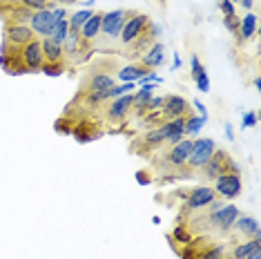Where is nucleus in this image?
Returning <instances> with one entry per match:
<instances>
[{"label":"nucleus","instance_id":"aec40b11","mask_svg":"<svg viewBox=\"0 0 261 259\" xmlns=\"http://www.w3.org/2000/svg\"><path fill=\"white\" fill-rule=\"evenodd\" d=\"M254 32H257V16L254 14H246L243 18L239 20V29H237V36H239L241 43H246V40H250L254 36Z\"/></svg>","mask_w":261,"mask_h":259},{"label":"nucleus","instance_id":"ddd939ff","mask_svg":"<svg viewBox=\"0 0 261 259\" xmlns=\"http://www.w3.org/2000/svg\"><path fill=\"white\" fill-rule=\"evenodd\" d=\"M129 110H132V94H125V96L112 98V103L108 108V114L105 116H108V121L118 123V121H123L129 114Z\"/></svg>","mask_w":261,"mask_h":259},{"label":"nucleus","instance_id":"a211bd4d","mask_svg":"<svg viewBox=\"0 0 261 259\" xmlns=\"http://www.w3.org/2000/svg\"><path fill=\"white\" fill-rule=\"evenodd\" d=\"M147 72H152V69H145L143 65L134 63V65H127V67H121L116 72V76L121 83H136V81H139L141 76H145Z\"/></svg>","mask_w":261,"mask_h":259},{"label":"nucleus","instance_id":"bb28decb","mask_svg":"<svg viewBox=\"0 0 261 259\" xmlns=\"http://www.w3.org/2000/svg\"><path fill=\"white\" fill-rule=\"evenodd\" d=\"M22 7H27L29 11H40V9H54V5L47 0H18Z\"/></svg>","mask_w":261,"mask_h":259},{"label":"nucleus","instance_id":"2f4dec72","mask_svg":"<svg viewBox=\"0 0 261 259\" xmlns=\"http://www.w3.org/2000/svg\"><path fill=\"white\" fill-rule=\"evenodd\" d=\"M136 83H139V87H143V85H150V83H163V81L161 79H159V76H156V72H154V69H152V72H147L145 76H141V79L139 81H136Z\"/></svg>","mask_w":261,"mask_h":259},{"label":"nucleus","instance_id":"f257e3e1","mask_svg":"<svg viewBox=\"0 0 261 259\" xmlns=\"http://www.w3.org/2000/svg\"><path fill=\"white\" fill-rule=\"evenodd\" d=\"M125 18H127V9H112L108 14H103L100 32H98L96 38L105 40V45H103L105 51H108L114 43L121 40V32H123V25H125Z\"/></svg>","mask_w":261,"mask_h":259},{"label":"nucleus","instance_id":"7c9ffc66","mask_svg":"<svg viewBox=\"0 0 261 259\" xmlns=\"http://www.w3.org/2000/svg\"><path fill=\"white\" fill-rule=\"evenodd\" d=\"M257 123H259V119H257V112H246V114H243V119H241V130L254 127Z\"/></svg>","mask_w":261,"mask_h":259},{"label":"nucleus","instance_id":"ea45409f","mask_svg":"<svg viewBox=\"0 0 261 259\" xmlns=\"http://www.w3.org/2000/svg\"><path fill=\"white\" fill-rule=\"evenodd\" d=\"M239 5H241L243 9H252V5H254V3H252V0H239Z\"/></svg>","mask_w":261,"mask_h":259},{"label":"nucleus","instance_id":"0eeeda50","mask_svg":"<svg viewBox=\"0 0 261 259\" xmlns=\"http://www.w3.org/2000/svg\"><path fill=\"white\" fill-rule=\"evenodd\" d=\"M217 199L215 190L210 186H199L194 190L186 192V210L188 213H199V210H205L207 205Z\"/></svg>","mask_w":261,"mask_h":259},{"label":"nucleus","instance_id":"c9c22d12","mask_svg":"<svg viewBox=\"0 0 261 259\" xmlns=\"http://www.w3.org/2000/svg\"><path fill=\"white\" fill-rule=\"evenodd\" d=\"M192 105H194V108H197L199 116H203V119H207V108H205V105L199 101V98H194V101H192Z\"/></svg>","mask_w":261,"mask_h":259},{"label":"nucleus","instance_id":"a19ab883","mask_svg":"<svg viewBox=\"0 0 261 259\" xmlns=\"http://www.w3.org/2000/svg\"><path fill=\"white\" fill-rule=\"evenodd\" d=\"M47 3H61V5H74L79 0H47Z\"/></svg>","mask_w":261,"mask_h":259},{"label":"nucleus","instance_id":"6ab92c4d","mask_svg":"<svg viewBox=\"0 0 261 259\" xmlns=\"http://www.w3.org/2000/svg\"><path fill=\"white\" fill-rule=\"evenodd\" d=\"M100 20H103V14L100 11H94V16L90 20L85 22L81 29H79V34H81V38L83 40H90V43H94V38L98 36V32H100Z\"/></svg>","mask_w":261,"mask_h":259},{"label":"nucleus","instance_id":"9d476101","mask_svg":"<svg viewBox=\"0 0 261 259\" xmlns=\"http://www.w3.org/2000/svg\"><path fill=\"white\" fill-rule=\"evenodd\" d=\"M29 27H32V32L40 38L51 36V32H54V27H56V18H54V14H51V9L34 11L32 20H29Z\"/></svg>","mask_w":261,"mask_h":259},{"label":"nucleus","instance_id":"cd10ccee","mask_svg":"<svg viewBox=\"0 0 261 259\" xmlns=\"http://www.w3.org/2000/svg\"><path fill=\"white\" fill-rule=\"evenodd\" d=\"M194 79V83H197V87H199V92H210V76H207V72L203 69V72H199V74H194L192 76Z\"/></svg>","mask_w":261,"mask_h":259},{"label":"nucleus","instance_id":"f03ea898","mask_svg":"<svg viewBox=\"0 0 261 259\" xmlns=\"http://www.w3.org/2000/svg\"><path fill=\"white\" fill-rule=\"evenodd\" d=\"M201 170H203L205 179H217V176H221V174H241L239 163H234L232 157H230L225 150L212 152V157L207 159V163Z\"/></svg>","mask_w":261,"mask_h":259},{"label":"nucleus","instance_id":"58836bf2","mask_svg":"<svg viewBox=\"0 0 261 259\" xmlns=\"http://www.w3.org/2000/svg\"><path fill=\"white\" fill-rule=\"evenodd\" d=\"M248 259H261V248H254L250 255H248Z\"/></svg>","mask_w":261,"mask_h":259},{"label":"nucleus","instance_id":"5701e85b","mask_svg":"<svg viewBox=\"0 0 261 259\" xmlns=\"http://www.w3.org/2000/svg\"><path fill=\"white\" fill-rule=\"evenodd\" d=\"M94 16V11L90 9V7H85V9H81V11H76V14H72V18H69L67 22H69V29H76V32H79V29L85 25L87 20H90Z\"/></svg>","mask_w":261,"mask_h":259},{"label":"nucleus","instance_id":"20e7f679","mask_svg":"<svg viewBox=\"0 0 261 259\" xmlns=\"http://www.w3.org/2000/svg\"><path fill=\"white\" fill-rule=\"evenodd\" d=\"M239 208H237L234 203H228V205H221L219 210H215V213H207L205 217H201V219H205V228L203 230H207V228H217L219 232H228L230 228L234 226L237 217H239Z\"/></svg>","mask_w":261,"mask_h":259},{"label":"nucleus","instance_id":"393cba45","mask_svg":"<svg viewBox=\"0 0 261 259\" xmlns=\"http://www.w3.org/2000/svg\"><path fill=\"white\" fill-rule=\"evenodd\" d=\"M65 69H67V63L61 61V63H43V67H40V72L45 76H51V79H56V76H63Z\"/></svg>","mask_w":261,"mask_h":259},{"label":"nucleus","instance_id":"dca6fc26","mask_svg":"<svg viewBox=\"0 0 261 259\" xmlns=\"http://www.w3.org/2000/svg\"><path fill=\"white\" fill-rule=\"evenodd\" d=\"M114 74L110 72H96L92 74L90 83H87V92H110L114 87Z\"/></svg>","mask_w":261,"mask_h":259},{"label":"nucleus","instance_id":"4468645a","mask_svg":"<svg viewBox=\"0 0 261 259\" xmlns=\"http://www.w3.org/2000/svg\"><path fill=\"white\" fill-rule=\"evenodd\" d=\"M163 63H165V47H163V43H154L139 61V65H143L145 69H156L159 65H163Z\"/></svg>","mask_w":261,"mask_h":259},{"label":"nucleus","instance_id":"7ed1b4c3","mask_svg":"<svg viewBox=\"0 0 261 259\" xmlns=\"http://www.w3.org/2000/svg\"><path fill=\"white\" fill-rule=\"evenodd\" d=\"M150 18L145 14H139V11H132L127 9V18H125V25H123V32H121V43L123 47H129L139 36H143L147 25H150Z\"/></svg>","mask_w":261,"mask_h":259},{"label":"nucleus","instance_id":"9b49d317","mask_svg":"<svg viewBox=\"0 0 261 259\" xmlns=\"http://www.w3.org/2000/svg\"><path fill=\"white\" fill-rule=\"evenodd\" d=\"M161 114L168 116V119H176V116H188L190 114V103L179 94H170V96L163 98V108Z\"/></svg>","mask_w":261,"mask_h":259},{"label":"nucleus","instance_id":"c85d7f7f","mask_svg":"<svg viewBox=\"0 0 261 259\" xmlns=\"http://www.w3.org/2000/svg\"><path fill=\"white\" fill-rule=\"evenodd\" d=\"M239 16L237 14H230V16H223V25H225V29L228 32H232V34H237V29H239Z\"/></svg>","mask_w":261,"mask_h":259},{"label":"nucleus","instance_id":"c03bdc74","mask_svg":"<svg viewBox=\"0 0 261 259\" xmlns=\"http://www.w3.org/2000/svg\"><path fill=\"white\" fill-rule=\"evenodd\" d=\"M79 3H87V0H79Z\"/></svg>","mask_w":261,"mask_h":259},{"label":"nucleus","instance_id":"37998d69","mask_svg":"<svg viewBox=\"0 0 261 259\" xmlns=\"http://www.w3.org/2000/svg\"><path fill=\"white\" fill-rule=\"evenodd\" d=\"M252 87H254V90H261V79H259V76L252 81Z\"/></svg>","mask_w":261,"mask_h":259},{"label":"nucleus","instance_id":"f8f14e48","mask_svg":"<svg viewBox=\"0 0 261 259\" xmlns=\"http://www.w3.org/2000/svg\"><path fill=\"white\" fill-rule=\"evenodd\" d=\"M192 152V139H181L179 143H174L165 154V163L174 168H181L183 163H188V157Z\"/></svg>","mask_w":261,"mask_h":259},{"label":"nucleus","instance_id":"412c9836","mask_svg":"<svg viewBox=\"0 0 261 259\" xmlns=\"http://www.w3.org/2000/svg\"><path fill=\"white\" fill-rule=\"evenodd\" d=\"M190 246H192V244H190ZM192 255L199 257V259H225V257H228V246H223V244L207 246V248L201 250V252L192 246Z\"/></svg>","mask_w":261,"mask_h":259},{"label":"nucleus","instance_id":"2eb2a0df","mask_svg":"<svg viewBox=\"0 0 261 259\" xmlns=\"http://www.w3.org/2000/svg\"><path fill=\"white\" fill-rule=\"evenodd\" d=\"M40 49H43V58L45 63H61L65 61V54H63V45H58L54 38H40Z\"/></svg>","mask_w":261,"mask_h":259},{"label":"nucleus","instance_id":"473e14b6","mask_svg":"<svg viewBox=\"0 0 261 259\" xmlns=\"http://www.w3.org/2000/svg\"><path fill=\"white\" fill-rule=\"evenodd\" d=\"M219 9H221L223 16H230V14H234V3L232 0H221V3H219Z\"/></svg>","mask_w":261,"mask_h":259},{"label":"nucleus","instance_id":"4be33fe9","mask_svg":"<svg viewBox=\"0 0 261 259\" xmlns=\"http://www.w3.org/2000/svg\"><path fill=\"white\" fill-rule=\"evenodd\" d=\"M205 121H207V119H203V116L188 114V116H186V125H183V134H190V137H197L199 130L205 125Z\"/></svg>","mask_w":261,"mask_h":259},{"label":"nucleus","instance_id":"e433bc0d","mask_svg":"<svg viewBox=\"0 0 261 259\" xmlns=\"http://www.w3.org/2000/svg\"><path fill=\"white\" fill-rule=\"evenodd\" d=\"M51 14H54L56 20H65V18H67V9H51Z\"/></svg>","mask_w":261,"mask_h":259},{"label":"nucleus","instance_id":"423d86ee","mask_svg":"<svg viewBox=\"0 0 261 259\" xmlns=\"http://www.w3.org/2000/svg\"><path fill=\"white\" fill-rule=\"evenodd\" d=\"M18 61L27 72H40V67H43V63H45L43 49H40V38L18 47Z\"/></svg>","mask_w":261,"mask_h":259},{"label":"nucleus","instance_id":"c756f323","mask_svg":"<svg viewBox=\"0 0 261 259\" xmlns=\"http://www.w3.org/2000/svg\"><path fill=\"white\" fill-rule=\"evenodd\" d=\"M172 235H174V239H176V241H181V244H190V241H192V232H188L183 226H176Z\"/></svg>","mask_w":261,"mask_h":259},{"label":"nucleus","instance_id":"a18cd8bd","mask_svg":"<svg viewBox=\"0 0 261 259\" xmlns=\"http://www.w3.org/2000/svg\"><path fill=\"white\" fill-rule=\"evenodd\" d=\"M232 3H239V0H232Z\"/></svg>","mask_w":261,"mask_h":259},{"label":"nucleus","instance_id":"f704fd0d","mask_svg":"<svg viewBox=\"0 0 261 259\" xmlns=\"http://www.w3.org/2000/svg\"><path fill=\"white\" fill-rule=\"evenodd\" d=\"M136 181H139L141 186H150V184H152L150 174H147V172H143V170H141V172H136Z\"/></svg>","mask_w":261,"mask_h":259},{"label":"nucleus","instance_id":"a878e982","mask_svg":"<svg viewBox=\"0 0 261 259\" xmlns=\"http://www.w3.org/2000/svg\"><path fill=\"white\" fill-rule=\"evenodd\" d=\"M67 32H69V22H67V18H65V20H56V27H54V32H51V36H49V38H54L58 45H63V43H65V38H67Z\"/></svg>","mask_w":261,"mask_h":259},{"label":"nucleus","instance_id":"6e6552de","mask_svg":"<svg viewBox=\"0 0 261 259\" xmlns=\"http://www.w3.org/2000/svg\"><path fill=\"white\" fill-rule=\"evenodd\" d=\"M36 38L38 36L32 32L29 25H5L3 29V43H7L11 47H22Z\"/></svg>","mask_w":261,"mask_h":259},{"label":"nucleus","instance_id":"b1692460","mask_svg":"<svg viewBox=\"0 0 261 259\" xmlns=\"http://www.w3.org/2000/svg\"><path fill=\"white\" fill-rule=\"evenodd\" d=\"M259 241L261 239H250V241H246V244H239L232 250V259H248V255H250L254 248H259Z\"/></svg>","mask_w":261,"mask_h":259},{"label":"nucleus","instance_id":"72a5a7b5","mask_svg":"<svg viewBox=\"0 0 261 259\" xmlns=\"http://www.w3.org/2000/svg\"><path fill=\"white\" fill-rule=\"evenodd\" d=\"M190 67H192V76L194 74H199V72H203V65H201V61H199V56L197 54H192V56H190Z\"/></svg>","mask_w":261,"mask_h":259},{"label":"nucleus","instance_id":"1a4fd4ad","mask_svg":"<svg viewBox=\"0 0 261 259\" xmlns=\"http://www.w3.org/2000/svg\"><path fill=\"white\" fill-rule=\"evenodd\" d=\"M241 176L239 174H221L215 179V186H212V190L215 194L223 199H234L241 194Z\"/></svg>","mask_w":261,"mask_h":259},{"label":"nucleus","instance_id":"79ce46f5","mask_svg":"<svg viewBox=\"0 0 261 259\" xmlns=\"http://www.w3.org/2000/svg\"><path fill=\"white\" fill-rule=\"evenodd\" d=\"M172 67H174V69H179V67H181V58L176 56V54H174V63H172Z\"/></svg>","mask_w":261,"mask_h":259},{"label":"nucleus","instance_id":"f3484780","mask_svg":"<svg viewBox=\"0 0 261 259\" xmlns=\"http://www.w3.org/2000/svg\"><path fill=\"white\" fill-rule=\"evenodd\" d=\"M234 228L239 230L241 235H250L252 239H261V230H259V223L254 217H246V215H239L237 217V221H234Z\"/></svg>","mask_w":261,"mask_h":259},{"label":"nucleus","instance_id":"39448f33","mask_svg":"<svg viewBox=\"0 0 261 259\" xmlns=\"http://www.w3.org/2000/svg\"><path fill=\"white\" fill-rule=\"evenodd\" d=\"M217 150V143L207 137H199L192 141V152L188 157V166L192 170H201L207 163V159L212 157V152Z\"/></svg>","mask_w":261,"mask_h":259},{"label":"nucleus","instance_id":"4c0bfd02","mask_svg":"<svg viewBox=\"0 0 261 259\" xmlns=\"http://www.w3.org/2000/svg\"><path fill=\"white\" fill-rule=\"evenodd\" d=\"M225 137H228V141H232V139H234V132H232V125H230V123L225 125Z\"/></svg>","mask_w":261,"mask_h":259}]
</instances>
